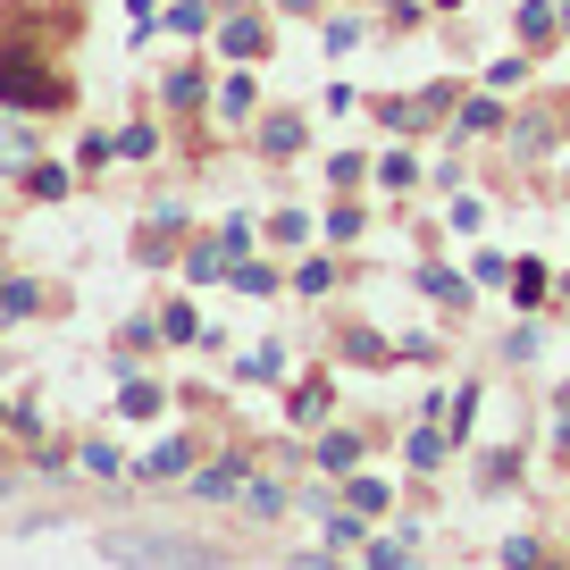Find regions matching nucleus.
I'll return each instance as SVG.
<instances>
[{
  "label": "nucleus",
  "instance_id": "6ab92c4d",
  "mask_svg": "<svg viewBox=\"0 0 570 570\" xmlns=\"http://www.w3.org/2000/svg\"><path fill=\"white\" fill-rule=\"evenodd\" d=\"M303 570H327V562H303Z\"/></svg>",
  "mask_w": 570,
  "mask_h": 570
},
{
  "label": "nucleus",
  "instance_id": "f8f14e48",
  "mask_svg": "<svg viewBox=\"0 0 570 570\" xmlns=\"http://www.w3.org/2000/svg\"><path fill=\"white\" fill-rule=\"evenodd\" d=\"M26 160H35V151H26V135H18V126H0V168H9V177H18Z\"/></svg>",
  "mask_w": 570,
  "mask_h": 570
},
{
  "label": "nucleus",
  "instance_id": "4468645a",
  "mask_svg": "<svg viewBox=\"0 0 570 570\" xmlns=\"http://www.w3.org/2000/svg\"><path fill=\"white\" fill-rule=\"evenodd\" d=\"M118 160H151V126H126V135H118Z\"/></svg>",
  "mask_w": 570,
  "mask_h": 570
},
{
  "label": "nucleus",
  "instance_id": "dca6fc26",
  "mask_svg": "<svg viewBox=\"0 0 570 570\" xmlns=\"http://www.w3.org/2000/svg\"><path fill=\"white\" fill-rule=\"evenodd\" d=\"M344 495H353V512H377V503H386V487H377V479H353Z\"/></svg>",
  "mask_w": 570,
  "mask_h": 570
},
{
  "label": "nucleus",
  "instance_id": "9b49d317",
  "mask_svg": "<svg viewBox=\"0 0 570 570\" xmlns=\"http://www.w3.org/2000/svg\"><path fill=\"white\" fill-rule=\"evenodd\" d=\"M353 462H361L353 436H327V445H320V470H353Z\"/></svg>",
  "mask_w": 570,
  "mask_h": 570
},
{
  "label": "nucleus",
  "instance_id": "39448f33",
  "mask_svg": "<svg viewBox=\"0 0 570 570\" xmlns=\"http://www.w3.org/2000/svg\"><path fill=\"white\" fill-rule=\"evenodd\" d=\"M168 109H202V101H210V85H202V68H177V76H168Z\"/></svg>",
  "mask_w": 570,
  "mask_h": 570
},
{
  "label": "nucleus",
  "instance_id": "20e7f679",
  "mask_svg": "<svg viewBox=\"0 0 570 570\" xmlns=\"http://www.w3.org/2000/svg\"><path fill=\"white\" fill-rule=\"evenodd\" d=\"M261 151H268V160H294V151H303V118H294V109L261 118Z\"/></svg>",
  "mask_w": 570,
  "mask_h": 570
},
{
  "label": "nucleus",
  "instance_id": "6e6552de",
  "mask_svg": "<svg viewBox=\"0 0 570 570\" xmlns=\"http://www.w3.org/2000/svg\"><path fill=\"white\" fill-rule=\"evenodd\" d=\"M227 51H235V59L261 51V18H227Z\"/></svg>",
  "mask_w": 570,
  "mask_h": 570
},
{
  "label": "nucleus",
  "instance_id": "423d86ee",
  "mask_svg": "<svg viewBox=\"0 0 570 570\" xmlns=\"http://www.w3.org/2000/svg\"><path fill=\"white\" fill-rule=\"evenodd\" d=\"M520 42H546V35H562V18H553V9H546V0H529V9H520Z\"/></svg>",
  "mask_w": 570,
  "mask_h": 570
},
{
  "label": "nucleus",
  "instance_id": "2eb2a0df",
  "mask_svg": "<svg viewBox=\"0 0 570 570\" xmlns=\"http://www.w3.org/2000/svg\"><path fill=\"white\" fill-rule=\"evenodd\" d=\"M244 109H252V85H244V76H235V85L218 92V118H244Z\"/></svg>",
  "mask_w": 570,
  "mask_h": 570
},
{
  "label": "nucleus",
  "instance_id": "f03ea898",
  "mask_svg": "<svg viewBox=\"0 0 570 570\" xmlns=\"http://www.w3.org/2000/svg\"><path fill=\"white\" fill-rule=\"evenodd\" d=\"M0 101L9 109H68L76 85H68V68H51L42 51H26L18 35H0Z\"/></svg>",
  "mask_w": 570,
  "mask_h": 570
},
{
  "label": "nucleus",
  "instance_id": "7ed1b4c3",
  "mask_svg": "<svg viewBox=\"0 0 570 570\" xmlns=\"http://www.w3.org/2000/svg\"><path fill=\"white\" fill-rule=\"evenodd\" d=\"M244 462H202L194 470V503H235V495H244Z\"/></svg>",
  "mask_w": 570,
  "mask_h": 570
},
{
  "label": "nucleus",
  "instance_id": "ddd939ff",
  "mask_svg": "<svg viewBox=\"0 0 570 570\" xmlns=\"http://www.w3.org/2000/svg\"><path fill=\"white\" fill-rule=\"evenodd\" d=\"M512 285H520V303H546V268H537V261H520Z\"/></svg>",
  "mask_w": 570,
  "mask_h": 570
},
{
  "label": "nucleus",
  "instance_id": "1a4fd4ad",
  "mask_svg": "<svg viewBox=\"0 0 570 570\" xmlns=\"http://www.w3.org/2000/svg\"><path fill=\"white\" fill-rule=\"evenodd\" d=\"M244 503H252V512H261V520H277V512H285V487H268V479H252V487H244Z\"/></svg>",
  "mask_w": 570,
  "mask_h": 570
},
{
  "label": "nucleus",
  "instance_id": "9d476101",
  "mask_svg": "<svg viewBox=\"0 0 570 570\" xmlns=\"http://www.w3.org/2000/svg\"><path fill=\"white\" fill-rule=\"evenodd\" d=\"M202 26H210V9H202V0H185V9H168V35H185V42H194Z\"/></svg>",
  "mask_w": 570,
  "mask_h": 570
},
{
  "label": "nucleus",
  "instance_id": "0eeeda50",
  "mask_svg": "<svg viewBox=\"0 0 570 570\" xmlns=\"http://www.w3.org/2000/svg\"><path fill=\"white\" fill-rule=\"evenodd\" d=\"M26 311H42V285H0V320H26Z\"/></svg>",
  "mask_w": 570,
  "mask_h": 570
},
{
  "label": "nucleus",
  "instance_id": "f257e3e1",
  "mask_svg": "<svg viewBox=\"0 0 570 570\" xmlns=\"http://www.w3.org/2000/svg\"><path fill=\"white\" fill-rule=\"evenodd\" d=\"M101 562H118V570H218L227 553L202 546V537H177V529H101Z\"/></svg>",
  "mask_w": 570,
  "mask_h": 570
},
{
  "label": "nucleus",
  "instance_id": "f3484780",
  "mask_svg": "<svg viewBox=\"0 0 570 570\" xmlns=\"http://www.w3.org/2000/svg\"><path fill=\"white\" fill-rule=\"evenodd\" d=\"M370 570H411V553H403V546H377V553H370Z\"/></svg>",
  "mask_w": 570,
  "mask_h": 570
},
{
  "label": "nucleus",
  "instance_id": "a211bd4d",
  "mask_svg": "<svg viewBox=\"0 0 570 570\" xmlns=\"http://www.w3.org/2000/svg\"><path fill=\"white\" fill-rule=\"evenodd\" d=\"M529 570H553V562H529Z\"/></svg>",
  "mask_w": 570,
  "mask_h": 570
}]
</instances>
